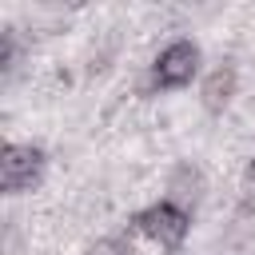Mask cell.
I'll return each instance as SVG.
<instances>
[{
	"instance_id": "1",
	"label": "cell",
	"mask_w": 255,
	"mask_h": 255,
	"mask_svg": "<svg viewBox=\"0 0 255 255\" xmlns=\"http://www.w3.org/2000/svg\"><path fill=\"white\" fill-rule=\"evenodd\" d=\"M131 231L143 235L147 243H155L159 251H175L191 231V211L171 199H155L131 215Z\"/></svg>"
},
{
	"instance_id": "2",
	"label": "cell",
	"mask_w": 255,
	"mask_h": 255,
	"mask_svg": "<svg viewBox=\"0 0 255 255\" xmlns=\"http://www.w3.org/2000/svg\"><path fill=\"white\" fill-rule=\"evenodd\" d=\"M199 64H203V52L195 40L179 36L171 44H163L151 60V88L155 92H175V88H187L195 76H199Z\"/></svg>"
},
{
	"instance_id": "3",
	"label": "cell",
	"mask_w": 255,
	"mask_h": 255,
	"mask_svg": "<svg viewBox=\"0 0 255 255\" xmlns=\"http://www.w3.org/2000/svg\"><path fill=\"white\" fill-rule=\"evenodd\" d=\"M44 151L36 143H4L0 151V187L4 195H24L44 179Z\"/></svg>"
},
{
	"instance_id": "4",
	"label": "cell",
	"mask_w": 255,
	"mask_h": 255,
	"mask_svg": "<svg viewBox=\"0 0 255 255\" xmlns=\"http://www.w3.org/2000/svg\"><path fill=\"white\" fill-rule=\"evenodd\" d=\"M235 84H239V76H235V68H231V64H219V68H211V72L199 80V104H203V112L219 116V112L231 104V96H235Z\"/></svg>"
},
{
	"instance_id": "5",
	"label": "cell",
	"mask_w": 255,
	"mask_h": 255,
	"mask_svg": "<svg viewBox=\"0 0 255 255\" xmlns=\"http://www.w3.org/2000/svg\"><path fill=\"white\" fill-rule=\"evenodd\" d=\"M163 199H171V203H179V207H195L199 199H203V171L195 167V163H175L171 167V175H167V195Z\"/></svg>"
},
{
	"instance_id": "6",
	"label": "cell",
	"mask_w": 255,
	"mask_h": 255,
	"mask_svg": "<svg viewBox=\"0 0 255 255\" xmlns=\"http://www.w3.org/2000/svg\"><path fill=\"white\" fill-rule=\"evenodd\" d=\"M84 255H135V247L124 235H100V239H92L84 247Z\"/></svg>"
},
{
	"instance_id": "7",
	"label": "cell",
	"mask_w": 255,
	"mask_h": 255,
	"mask_svg": "<svg viewBox=\"0 0 255 255\" xmlns=\"http://www.w3.org/2000/svg\"><path fill=\"white\" fill-rule=\"evenodd\" d=\"M247 187H255V155H251V163H247Z\"/></svg>"
}]
</instances>
